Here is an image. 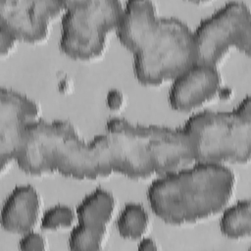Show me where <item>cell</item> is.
Returning <instances> with one entry per match:
<instances>
[{"instance_id": "6da1fadb", "label": "cell", "mask_w": 251, "mask_h": 251, "mask_svg": "<svg viewBox=\"0 0 251 251\" xmlns=\"http://www.w3.org/2000/svg\"><path fill=\"white\" fill-rule=\"evenodd\" d=\"M116 31L145 85L172 80L196 61L193 30L178 18L159 16L150 0L126 1Z\"/></svg>"}, {"instance_id": "7a4b0ae2", "label": "cell", "mask_w": 251, "mask_h": 251, "mask_svg": "<svg viewBox=\"0 0 251 251\" xmlns=\"http://www.w3.org/2000/svg\"><path fill=\"white\" fill-rule=\"evenodd\" d=\"M234 184V173L225 163L193 161L159 175L147 188V200L163 222L189 224L222 211Z\"/></svg>"}, {"instance_id": "3957f363", "label": "cell", "mask_w": 251, "mask_h": 251, "mask_svg": "<svg viewBox=\"0 0 251 251\" xmlns=\"http://www.w3.org/2000/svg\"><path fill=\"white\" fill-rule=\"evenodd\" d=\"M16 162L34 176L57 172L75 178H96L113 173L105 132L85 141L65 120L31 123Z\"/></svg>"}, {"instance_id": "277c9868", "label": "cell", "mask_w": 251, "mask_h": 251, "mask_svg": "<svg viewBox=\"0 0 251 251\" xmlns=\"http://www.w3.org/2000/svg\"><path fill=\"white\" fill-rule=\"evenodd\" d=\"M105 134L113 172L131 178L159 176L194 161L192 140L182 127L137 125L115 117L106 123Z\"/></svg>"}, {"instance_id": "5b68a950", "label": "cell", "mask_w": 251, "mask_h": 251, "mask_svg": "<svg viewBox=\"0 0 251 251\" xmlns=\"http://www.w3.org/2000/svg\"><path fill=\"white\" fill-rule=\"evenodd\" d=\"M182 128L192 140L194 161L246 163L251 155L250 96L230 111L196 112Z\"/></svg>"}, {"instance_id": "8992f818", "label": "cell", "mask_w": 251, "mask_h": 251, "mask_svg": "<svg viewBox=\"0 0 251 251\" xmlns=\"http://www.w3.org/2000/svg\"><path fill=\"white\" fill-rule=\"evenodd\" d=\"M123 8L119 0H67L61 21V50L82 61L100 56L108 33L118 26Z\"/></svg>"}, {"instance_id": "52a82bcc", "label": "cell", "mask_w": 251, "mask_h": 251, "mask_svg": "<svg viewBox=\"0 0 251 251\" xmlns=\"http://www.w3.org/2000/svg\"><path fill=\"white\" fill-rule=\"evenodd\" d=\"M196 61L216 65L231 47L247 56L251 50V16L240 0L226 2L193 29Z\"/></svg>"}, {"instance_id": "ba28073f", "label": "cell", "mask_w": 251, "mask_h": 251, "mask_svg": "<svg viewBox=\"0 0 251 251\" xmlns=\"http://www.w3.org/2000/svg\"><path fill=\"white\" fill-rule=\"evenodd\" d=\"M66 5L67 0H0V28L17 40L38 42Z\"/></svg>"}, {"instance_id": "9c48e42d", "label": "cell", "mask_w": 251, "mask_h": 251, "mask_svg": "<svg viewBox=\"0 0 251 251\" xmlns=\"http://www.w3.org/2000/svg\"><path fill=\"white\" fill-rule=\"evenodd\" d=\"M38 105L25 94L8 87L0 91V165L3 172L16 161L28 126L36 121Z\"/></svg>"}, {"instance_id": "30bf717a", "label": "cell", "mask_w": 251, "mask_h": 251, "mask_svg": "<svg viewBox=\"0 0 251 251\" xmlns=\"http://www.w3.org/2000/svg\"><path fill=\"white\" fill-rule=\"evenodd\" d=\"M221 83L216 65L195 61L172 79L169 103L176 111L196 109L218 94Z\"/></svg>"}, {"instance_id": "8fae6325", "label": "cell", "mask_w": 251, "mask_h": 251, "mask_svg": "<svg viewBox=\"0 0 251 251\" xmlns=\"http://www.w3.org/2000/svg\"><path fill=\"white\" fill-rule=\"evenodd\" d=\"M40 207V195L33 185L15 186L2 206L1 226L3 229L19 234L32 230L38 222Z\"/></svg>"}, {"instance_id": "7c38bea8", "label": "cell", "mask_w": 251, "mask_h": 251, "mask_svg": "<svg viewBox=\"0 0 251 251\" xmlns=\"http://www.w3.org/2000/svg\"><path fill=\"white\" fill-rule=\"evenodd\" d=\"M116 206V199L113 193L103 187H97L78 203L75 209L77 222L107 226L113 217Z\"/></svg>"}, {"instance_id": "4fadbf2b", "label": "cell", "mask_w": 251, "mask_h": 251, "mask_svg": "<svg viewBox=\"0 0 251 251\" xmlns=\"http://www.w3.org/2000/svg\"><path fill=\"white\" fill-rule=\"evenodd\" d=\"M221 232L228 238H242L251 232V203L242 199L223 209L219 223Z\"/></svg>"}, {"instance_id": "5bb4252c", "label": "cell", "mask_w": 251, "mask_h": 251, "mask_svg": "<svg viewBox=\"0 0 251 251\" xmlns=\"http://www.w3.org/2000/svg\"><path fill=\"white\" fill-rule=\"evenodd\" d=\"M149 215L146 208L137 202L126 203L117 219V230L126 239H139L147 231Z\"/></svg>"}, {"instance_id": "9a60e30c", "label": "cell", "mask_w": 251, "mask_h": 251, "mask_svg": "<svg viewBox=\"0 0 251 251\" xmlns=\"http://www.w3.org/2000/svg\"><path fill=\"white\" fill-rule=\"evenodd\" d=\"M107 226L77 222L70 232L68 244L72 250H100L106 238Z\"/></svg>"}, {"instance_id": "2e32d148", "label": "cell", "mask_w": 251, "mask_h": 251, "mask_svg": "<svg viewBox=\"0 0 251 251\" xmlns=\"http://www.w3.org/2000/svg\"><path fill=\"white\" fill-rule=\"evenodd\" d=\"M75 211L65 204H57L47 209L40 218V226L44 229L68 227L75 219Z\"/></svg>"}, {"instance_id": "e0dca14e", "label": "cell", "mask_w": 251, "mask_h": 251, "mask_svg": "<svg viewBox=\"0 0 251 251\" xmlns=\"http://www.w3.org/2000/svg\"><path fill=\"white\" fill-rule=\"evenodd\" d=\"M19 249L21 250H45L47 248L46 238L39 232L34 230L27 231L22 234L19 240Z\"/></svg>"}, {"instance_id": "ac0fdd59", "label": "cell", "mask_w": 251, "mask_h": 251, "mask_svg": "<svg viewBox=\"0 0 251 251\" xmlns=\"http://www.w3.org/2000/svg\"><path fill=\"white\" fill-rule=\"evenodd\" d=\"M125 102V96L124 93L117 89V88H112L108 91L106 95V105L109 109L111 110H119L123 107Z\"/></svg>"}, {"instance_id": "d6986e66", "label": "cell", "mask_w": 251, "mask_h": 251, "mask_svg": "<svg viewBox=\"0 0 251 251\" xmlns=\"http://www.w3.org/2000/svg\"><path fill=\"white\" fill-rule=\"evenodd\" d=\"M16 41L17 39L12 34L0 28V54L2 56H4L12 50Z\"/></svg>"}, {"instance_id": "ffe728a7", "label": "cell", "mask_w": 251, "mask_h": 251, "mask_svg": "<svg viewBox=\"0 0 251 251\" xmlns=\"http://www.w3.org/2000/svg\"><path fill=\"white\" fill-rule=\"evenodd\" d=\"M138 250L143 251H155L159 249V245L157 241L151 237H141L139 238V242L137 244Z\"/></svg>"}]
</instances>
